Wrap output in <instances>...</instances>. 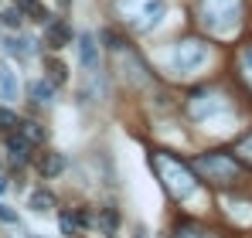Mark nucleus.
I'll return each instance as SVG.
<instances>
[{
	"instance_id": "nucleus-1",
	"label": "nucleus",
	"mask_w": 252,
	"mask_h": 238,
	"mask_svg": "<svg viewBox=\"0 0 252 238\" xmlns=\"http://www.w3.org/2000/svg\"><path fill=\"white\" fill-rule=\"evenodd\" d=\"M109 7L123 24H129L140 34L160 28V21L167 17V0H113Z\"/></svg>"
},
{
	"instance_id": "nucleus-2",
	"label": "nucleus",
	"mask_w": 252,
	"mask_h": 238,
	"mask_svg": "<svg viewBox=\"0 0 252 238\" xmlns=\"http://www.w3.org/2000/svg\"><path fill=\"white\" fill-rule=\"evenodd\" d=\"M194 10L201 28L211 34H232L242 21V0H198Z\"/></svg>"
},
{
	"instance_id": "nucleus-3",
	"label": "nucleus",
	"mask_w": 252,
	"mask_h": 238,
	"mask_svg": "<svg viewBox=\"0 0 252 238\" xmlns=\"http://www.w3.org/2000/svg\"><path fill=\"white\" fill-rule=\"evenodd\" d=\"M154 170H157V177H160V184H164V191H167L170 198L184 201V198H191V194L198 191L194 170H191V167H184L177 157L154 153Z\"/></svg>"
},
{
	"instance_id": "nucleus-4",
	"label": "nucleus",
	"mask_w": 252,
	"mask_h": 238,
	"mask_svg": "<svg viewBox=\"0 0 252 238\" xmlns=\"http://www.w3.org/2000/svg\"><path fill=\"white\" fill-rule=\"evenodd\" d=\"M194 170L211 180V184H235L239 177H242V167H239V160H232L228 153H205V157L194 160Z\"/></svg>"
},
{
	"instance_id": "nucleus-5",
	"label": "nucleus",
	"mask_w": 252,
	"mask_h": 238,
	"mask_svg": "<svg viewBox=\"0 0 252 238\" xmlns=\"http://www.w3.org/2000/svg\"><path fill=\"white\" fill-rule=\"evenodd\" d=\"M170 65L177 68V72H198V68H205L208 65V44L198 38H184L174 44V51H170Z\"/></svg>"
},
{
	"instance_id": "nucleus-6",
	"label": "nucleus",
	"mask_w": 252,
	"mask_h": 238,
	"mask_svg": "<svg viewBox=\"0 0 252 238\" xmlns=\"http://www.w3.org/2000/svg\"><path fill=\"white\" fill-rule=\"evenodd\" d=\"M79 65H82V75L89 79V92H99V82H102V55H99V44L92 34L79 38Z\"/></svg>"
},
{
	"instance_id": "nucleus-7",
	"label": "nucleus",
	"mask_w": 252,
	"mask_h": 238,
	"mask_svg": "<svg viewBox=\"0 0 252 238\" xmlns=\"http://www.w3.org/2000/svg\"><path fill=\"white\" fill-rule=\"evenodd\" d=\"M188 113H191V119H198V122H211L215 116L228 113V99L218 95V92H198V95H191Z\"/></svg>"
},
{
	"instance_id": "nucleus-8",
	"label": "nucleus",
	"mask_w": 252,
	"mask_h": 238,
	"mask_svg": "<svg viewBox=\"0 0 252 238\" xmlns=\"http://www.w3.org/2000/svg\"><path fill=\"white\" fill-rule=\"evenodd\" d=\"M17 99H21V79L7 61H0V102H17Z\"/></svg>"
},
{
	"instance_id": "nucleus-9",
	"label": "nucleus",
	"mask_w": 252,
	"mask_h": 238,
	"mask_svg": "<svg viewBox=\"0 0 252 238\" xmlns=\"http://www.w3.org/2000/svg\"><path fill=\"white\" fill-rule=\"evenodd\" d=\"M44 41H48V48H65V44L72 41V28H68L65 21H51V24L44 28Z\"/></svg>"
},
{
	"instance_id": "nucleus-10",
	"label": "nucleus",
	"mask_w": 252,
	"mask_h": 238,
	"mask_svg": "<svg viewBox=\"0 0 252 238\" xmlns=\"http://www.w3.org/2000/svg\"><path fill=\"white\" fill-rule=\"evenodd\" d=\"M120 61H123V68H126V79L136 82V85H147V68H143L140 58H133L129 51H120Z\"/></svg>"
},
{
	"instance_id": "nucleus-11",
	"label": "nucleus",
	"mask_w": 252,
	"mask_h": 238,
	"mask_svg": "<svg viewBox=\"0 0 252 238\" xmlns=\"http://www.w3.org/2000/svg\"><path fill=\"white\" fill-rule=\"evenodd\" d=\"M7 153H10V160H14V163H24V160H28V153H31L28 140H24L17 129H10V136H7Z\"/></svg>"
},
{
	"instance_id": "nucleus-12",
	"label": "nucleus",
	"mask_w": 252,
	"mask_h": 238,
	"mask_svg": "<svg viewBox=\"0 0 252 238\" xmlns=\"http://www.w3.org/2000/svg\"><path fill=\"white\" fill-rule=\"evenodd\" d=\"M44 72H48V82H51L55 89L68 82V65H65V61H58V58H48V61H44Z\"/></svg>"
},
{
	"instance_id": "nucleus-13",
	"label": "nucleus",
	"mask_w": 252,
	"mask_h": 238,
	"mask_svg": "<svg viewBox=\"0 0 252 238\" xmlns=\"http://www.w3.org/2000/svg\"><path fill=\"white\" fill-rule=\"evenodd\" d=\"M38 170H41L44 177H58V174L65 170V157H62V153H44L41 163H38Z\"/></svg>"
},
{
	"instance_id": "nucleus-14",
	"label": "nucleus",
	"mask_w": 252,
	"mask_h": 238,
	"mask_svg": "<svg viewBox=\"0 0 252 238\" xmlns=\"http://www.w3.org/2000/svg\"><path fill=\"white\" fill-rule=\"evenodd\" d=\"M17 133L28 140V147H38V143L44 140V133H41V126H38V122H17Z\"/></svg>"
},
{
	"instance_id": "nucleus-15",
	"label": "nucleus",
	"mask_w": 252,
	"mask_h": 238,
	"mask_svg": "<svg viewBox=\"0 0 252 238\" xmlns=\"http://www.w3.org/2000/svg\"><path fill=\"white\" fill-rule=\"evenodd\" d=\"M28 204H31V211H38V214H48V211L55 208V201H51L48 191H34V194L28 198Z\"/></svg>"
},
{
	"instance_id": "nucleus-16",
	"label": "nucleus",
	"mask_w": 252,
	"mask_h": 238,
	"mask_svg": "<svg viewBox=\"0 0 252 238\" xmlns=\"http://www.w3.org/2000/svg\"><path fill=\"white\" fill-rule=\"evenodd\" d=\"M116 225H120L116 208H102V214H99V228H102V235H113V232H116Z\"/></svg>"
},
{
	"instance_id": "nucleus-17",
	"label": "nucleus",
	"mask_w": 252,
	"mask_h": 238,
	"mask_svg": "<svg viewBox=\"0 0 252 238\" xmlns=\"http://www.w3.org/2000/svg\"><path fill=\"white\" fill-rule=\"evenodd\" d=\"M21 14H28L31 21H48V10H44L38 0H21V7H17Z\"/></svg>"
},
{
	"instance_id": "nucleus-18",
	"label": "nucleus",
	"mask_w": 252,
	"mask_h": 238,
	"mask_svg": "<svg viewBox=\"0 0 252 238\" xmlns=\"http://www.w3.org/2000/svg\"><path fill=\"white\" fill-rule=\"evenodd\" d=\"M31 95H34V102L48 106L51 95H55V85H51V82H34V85H31Z\"/></svg>"
},
{
	"instance_id": "nucleus-19",
	"label": "nucleus",
	"mask_w": 252,
	"mask_h": 238,
	"mask_svg": "<svg viewBox=\"0 0 252 238\" xmlns=\"http://www.w3.org/2000/svg\"><path fill=\"white\" fill-rule=\"evenodd\" d=\"M177 238H215V235H211L208 228H198V225H181Z\"/></svg>"
},
{
	"instance_id": "nucleus-20",
	"label": "nucleus",
	"mask_w": 252,
	"mask_h": 238,
	"mask_svg": "<svg viewBox=\"0 0 252 238\" xmlns=\"http://www.w3.org/2000/svg\"><path fill=\"white\" fill-rule=\"evenodd\" d=\"M21 17H24V14H21L17 7H10V10H3V14H0V21H3L7 28H14V31L21 28Z\"/></svg>"
},
{
	"instance_id": "nucleus-21",
	"label": "nucleus",
	"mask_w": 252,
	"mask_h": 238,
	"mask_svg": "<svg viewBox=\"0 0 252 238\" xmlns=\"http://www.w3.org/2000/svg\"><path fill=\"white\" fill-rule=\"evenodd\" d=\"M0 129H7V133L17 129V116H14L10 109H3V106H0Z\"/></svg>"
},
{
	"instance_id": "nucleus-22",
	"label": "nucleus",
	"mask_w": 252,
	"mask_h": 238,
	"mask_svg": "<svg viewBox=\"0 0 252 238\" xmlns=\"http://www.w3.org/2000/svg\"><path fill=\"white\" fill-rule=\"evenodd\" d=\"M242 75H246V82L252 85V44L242 51Z\"/></svg>"
},
{
	"instance_id": "nucleus-23",
	"label": "nucleus",
	"mask_w": 252,
	"mask_h": 238,
	"mask_svg": "<svg viewBox=\"0 0 252 238\" xmlns=\"http://www.w3.org/2000/svg\"><path fill=\"white\" fill-rule=\"evenodd\" d=\"M0 221H3V225H17V211H14L10 204H3V201H0Z\"/></svg>"
},
{
	"instance_id": "nucleus-24",
	"label": "nucleus",
	"mask_w": 252,
	"mask_h": 238,
	"mask_svg": "<svg viewBox=\"0 0 252 238\" xmlns=\"http://www.w3.org/2000/svg\"><path fill=\"white\" fill-rule=\"evenodd\" d=\"M72 221H75V228H89V225H92V218H89V211H85V208H79V211L72 214Z\"/></svg>"
},
{
	"instance_id": "nucleus-25",
	"label": "nucleus",
	"mask_w": 252,
	"mask_h": 238,
	"mask_svg": "<svg viewBox=\"0 0 252 238\" xmlns=\"http://www.w3.org/2000/svg\"><path fill=\"white\" fill-rule=\"evenodd\" d=\"M239 157H242V160H249V163H252V133L246 136V140H242V143H239Z\"/></svg>"
},
{
	"instance_id": "nucleus-26",
	"label": "nucleus",
	"mask_w": 252,
	"mask_h": 238,
	"mask_svg": "<svg viewBox=\"0 0 252 238\" xmlns=\"http://www.w3.org/2000/svg\"><path fill=\"white\" fill-rule=\"evenodd\" d=\"M62 228H65V232H75V221H72V214H62Z\"/></svg>"
},
{
	"instance_id": "nucleus-27",
	"label": "nucleus",
	"mask_w": 252,
	"mask_h": 238,
	"mask_svg": "<svg viewBox=\"0 0 252 238\" xmlns=\"http://www.w3.org/2000/svg\"><path fill=\"white\" fill-rule=\"evenodd\" d=\"M3 194H7V180L0 177V198H3Z\"/></svg>"
},
{
	"instance_id": "nucleus-28",
	"label": "nucleus",
	"mask_w": 252,
	"mask_h": 238,
	"mask_svg": "<svg viewBox=\"0 0 252 238\" xmlns=\"http://www.w3.org/2000/svg\"><path fill=\"white\" fill-rule=\"evenodd\" d=\"M24 238H48V235H41V232H28Z\"/></svg>"
},
{
	"instance_id": "nucleus-29",
	"label": "nucleus",
	"mask_w": 252,
	"mask_h": 238,
	"mask_svg": "<svg viewBox=\"0 0 252 238\" xmlns=\"http://www.w3.org/2000/svg\"><path fill=\"white\" fill-rule=\"evenodd\" d=\"M133 238H147V232H136V235H133Z\"/></svg>"
}]
</instances>
